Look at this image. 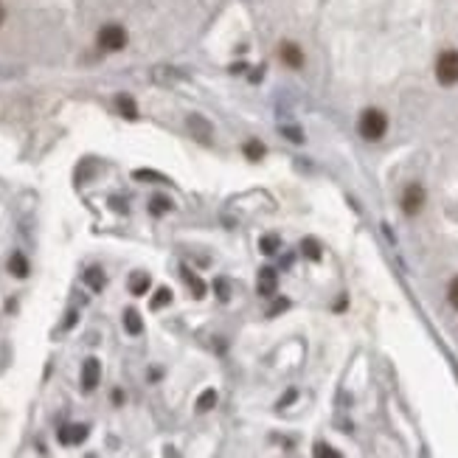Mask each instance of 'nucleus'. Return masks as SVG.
Here are the masks:
<instances>
[{
  "mask_svg": "<svg viewBox=\"0 0 458 458\" xmlns=\"http://www.w3.org/2000/svg\"><path fill=\"white\" fill-rule=\"evenodd\" d=\"M358 130H360V135H363L366 141H380V138L388 132V118H385V113H382V110L369 107V110L360 116Z\"/></svg>",
  "mask_w": 458,
  "mask_h": 458,
  "instance_id": "obj_1",
  "label": "nucleus"
},
{
  "mask_svg": "<svg viewBox=\"0 0 458 458\" xmlns=\"http://www.w3.org/2000/svg\"><path fill=\"white\" fill-rule=\"evenodd\" d=\"M436 79L444 87L458 85V51H441L439 60H436Z\"/></svg>",
  "mask_w": 458,
  "mask_h": 458,
  "instance_id": "obj_2",
  "label": "nucleus"
},
{
  "mask_svg": "<svg viewBox=\"0 0 458 458\" xmlns=\"http://www.w3.org/2000/svg\"><path fill=\"white\" fill-rule=\"evenodd\" d=\"M425 200H428L425 188L419 183H411V186H405V191L399 197V206H402V211L408 214V217H416L425 209Z\"/></svg>",
  "mask_w": 458,
  "mask_h": 458,
  "instance_id": "obj_3",
  "label": "nucleus"
},
{
  "mask_svg": "<svg viewBox=\"0 0 458 458\" xmlns=\"http://www.w3.org/2000/svg\"><path fill=\"white\" fill-rule=\"evenodd\" d=\"M127 45V31L121 28V26H116V23H110V26H105L98 31V48L101 51H121Z\"/></svg>",
  "mask_w": 458,
  "mask_h": 458,
  "instance_id": "obj_4",
  "label": "nucleus"
},
{
  "mask_svg": "<svg viewBox=\"0 0 458 458\" xmlns=\"http://www.w3.org/2000/svg\"><path fill=\"white\" fill-rule=\"evenodd\" d=\"M98 380H101V366H98L96 358H87V360L82 363V391H87V394L96 391Z\"/></svg>",
  "mask_w": 458,
  "mask_h": 458,
  "instance_id": "obj_5",
  "label": "nucleus"
},
{
  "mask_svg": "<svg viewBox=\"0 0 458 458\" xmlns=\"http://www.w3.org/2000/svg\"><path fill=\"white\" fill-rule=\"evenodd\" d=\"M276 290H279V273L267 265V267H262V270H259V279H256V292H259V295H265V298H270Z\"/></svg>",
  "mask_w": 458,
  "mask_h": 458,
  "instance_id": "obj_6",
  "label": "nucleus"
},
{
  "mask_svg": "<svg viewBox=\"0 0 458 458\" xmlns=\"http://www.w3.org/2000/svg\"><path fill=\"white\" fill-rule=\"evenodd\" d=\"M279 57H281V62L287 65V68H303V51H301V45H295V42H281V48H279Z\"/></svg>",
  "mask_w": 458,
  "mask_h": 458,
  "instance_id": "obj_7",
  "label": "nucleus"
},
{
  "mask_svg": "<svg viewBox=\"0 0 458 458\" xmlns=\"http://www.w3.org/2000/svg\"><path fill=\"white\" fill-rule=\"evenodd\" d=\"M87 433H90L87 425H62L60 433H57V439L62 444H82L87 439Z\"/></svg>",
  "mask_w": 458,
  "mask_h": 458,
  "instance_id": "obj_8",
  "label": "nucleus"
},
{
  "mask_svg": "<svg viewBox=\"0 0 458 458\" xmlns=\"http://www.w3.org/2000/svg\"><path fill=\"white\" fill-rule=\"evenodd\" d=\"M188 130H191V135H194L197 141L211 143V124L202 118V116H188Z\"/></svg>",
  "mask_w": 458,
  "mask_h": 458,
  "instance_id": "obj_9",
  "label": "nucleus"
},
{
  "mask_svg": "<svg viewBox=\"0 0 458 458\" xmlns=\"http://www.w3.org/2000/svg\"><path fill=\"white\" fill-rule=\"evenodd\" d=\"M85 284H87L93 292H101V290H105V284H107L105 270H101V267H87V270H85Z\"/></svg>",
  "mask_w": 458,
  "mask_h": 458,
  "instance_id": "obj_10",
  "label": "nucleus"
},
{
  "mask_svg": "<svg viewBox=\"0 0 458 458\" xmlns=\"http://www.w3.org/2000/svg\"><path fill=\"white\" fill-rule=\"evenodd\" d=\"M28 259L23 256V253H12V259H9V273L15 276V279H26L28 276Z\"/></svg>",
  "mask_w": 458,
  "mask_h": 458,
  "instance_id": "obj_11",
  "label": "nucleus"
},
{
  "mask_svg": "<svg viewBox=\"0 0 458 458\" xmlns=\"http://www.w3.org/2000/svg\"><path fill=\"white\" fill-rule=\"evenodd\" d=\"M183 279H186V284H188V290H191V295L200 301L202 295H206V284H202V279L200 276H194L188 267H183Z\"/></svg>",
  "mask_w": 458,
  "mask_h": 458,
  "instance_id": "obj_12",
  "label": "nucleus"
},
{
  "mask_svg": "<svg viewBox=\"0 0 458 458\" xmlns=\"http://www.w3.org/2000/svg\"><path fill=\"white\" fill-rule=\"evenodd\" d=\"M149 284H152L149 273H132V276H130V292H132V295H143V292L149 290Z\"/></svg>",
  "mask_w": 458,
  "mask_h": 458,
  "instance_id": "obj_13",
  "label": "nucleus"
},
{
  "mask_svg": "<svg viewBox=\"0 0 458 458\" xmlns=\"http://www.w3.org/2000/svg\"><path fill=\"white\" fill-rule=\"evenodd\" d=\"M124 329L130 332V335H141L143 332V321H141V315H138V310H127L124 312Z\"/></svg>",
  "mask_w": 458,
  "mask_h": 458,
  "instance_id": "obj_14",
  "label": "nucleus"
},
{
  "mask_svg": "<svg viewBox=\"0 0 458 458\" xmlns=\"http://www.w3.org/2000/svg\"><path fill=\"white\" fill-rule=\"evenodd\" d=\"M214 405H217V391L214 388H206V391L200 394V399H197V411L200 414H209Z\"/></svg>",
  "mask_w": 458,
  "mask_h": 458,
  "instance_id": "obj_15",
  "label": "nucleus"
},
{
  "mask_svg": "<svg viewBox=\"0 0 458 458\" xmlns=\"http://www.w3.org/2000/svg\"><path fill=\"white\" fill-rule=\"evenodd\" d=\"M245 158L253 161V164L262 161V158H265V143H259V141H247V143H245Z\"/></svg>",
  "mask_w": 458,
  "mask_h": 458,
  "instance_id": "obj_16",
  "label": "nucleus"
},
{
  "mask_svg": "<svg viewBox=\"0 0 458 458\" xmlns=\"http://www.w3.org/2000/svg\"><path fill=\"white\" fill-rule=\"evenodd\" d=\"M166 303H172V290L169 287H161L155 295H152V301H149V307L152 310H164Z\"/></svg>",
  "mask_w": 458,
  "mask_h": 458,
  "instance_id": "obj_17",
  "label": "nucleus"
},
{
  "mask_svg": "<svg viewBox=\"0 0 458 458\" xmlns=\"http://www.w3.org/2000/svg\"><path fill=\"white\" fill-rule=\"evenodd\" d=\"M281 247V239L276 236V234H267V236H262L259 239V250L265 253V256H273V253Z\"/></svg>",
  "mask_w": 458,
  "mask_h": 458,
  "instance_id": "obj_18",
  "label": "nucleus"
},
{
  "mask_svg": "<svg viewBox=\"0 0 458 458\" xmlns=\"http://www.w3.org/2000/svg\"><path fill=\"white\" fill-rule=\"evenodd\" d=\"M116 105H118V110L127 116V118H135L138 116V110H135V101H132V96H118L116 98Z\"/></svg>",
  "mask_w": 458,
  "mask_h": 458,
  "instance_id": "obj_19",
  "label": "nucleus"
},
{
  "mask_svg": "<svg viewBox=\"0 0 458 458\" xmlns=\"http://www.w3.org/2000/svg\"><path fill=\"white\" fill-rule=\"evenodd\" d=\"M301 247H303V256H307V259H312V262H318V259H321V245H318L312 236H310V239H303V245H301Z\"/></svg>",
  "mask_w": 458,
  "mask_h": 458,
  "instance_id": "obj_20",
  "label": "nucleus"
},
{
  "mask_svg": "<svg viewBox=\"0 0 458 458\" xmlns=\"http://www.w3.org/2000/svg\"><path fill=\"white\" fill-rule=\"evenodd\" d=\"M169 209H172V200H166V197H161V194L152 197V202H149V211H152V214H166Z\"/></svg>",
  "mask_w": 458,
  "mask_h": 458,
  "instance_id": "obj_21",
  "label": "nucleus"
},
{
  "mask_svg": "<svg viewBox=\"0 0 458 458\" xmlns=\"http://www.w3.org/2000/svg\"><path fill=\"white\" fill-rule=\"evenodd\" d=\"M312 455H315V458H343V455H340L335 447H329L326 441H318L315 450H312Z\"/></svg>",
  "mask_w": 458,
  "mask_h": 458,
  "instance_id": "obj_22",
  "label": "nucleus"
},
{
  "mask_svg": "<svg viewBox=\"0 0 458 458\" xmlns=\"http://www.w3.org/2000/svg\"><path fill=\"white\" fill-rule=\"evenodd\" d=\"M214 292H217V298H220V301H228V298H231L228 281H225V279H217V281H214Z\"/></svg>",
  "mask_w": 458,
  "mask_h": 458,
  "instance_id": "obj_23",
  "label": "nucleus"
},
{
  "mask_svg": "<svg viewBox=\"0 0 458 458\" xmlns=\"http://www.w3.org/2000/svg\"><path fill=\"white\" fill-rule=\"evenodd\" d=\"M447 301L458 310V276H455V279L450 281V287H447Z\"/></svg>",
  "mask_w": 458,
  "mask_h": 458,
  "instance_id": "obj_24",
  "label": "nucleus"
},
{
  "mask_svg": "<svg viewBox=\"0 0 458 458\" xmlns=\"http://www.w3.org/2000/svg\"><path fill=\"white\" fill-rule=\"evenodd\" d=\"M281 135H284V138H290V141H295V143H301V141H303V135H301L292 124H290V127H281Z\"/></svg>",
  "mask_w": 458,
  "mask_h": 458,
  "instance_id": "obj_25",
  "label": "nucleus"
},
{
  "mask_svg": "<svg viewBox=\"0 0 458 458\" xmlns=\"http://www.w3.org/2000/svg\"><path fill=\"white\" fill-rule=\"evenodd\" d=\"M287 307H290V301H287V298H279V301H276V303H273V307H270V310H267V315H270V318H273V315H279V312H284V310H287Z\"/></svg>",
  "mask_w": 458,
  "mask_h": 458,
  "instance_id": "obj_26",
  "label": "nucleus"
},
{
  "mask_svg": "<svg viewBox=\"0 0 458 458\" xmlns=\"http://www.w3.org/2000/svg\"><path fill=\"white\" fill-rule=\"evenodd\" d=\"M135 177H138V180H164L161 175H152V172H143V169H141V172H135Z\"/></svg>",
  "mask_w": 458,
  "mask_h": 458,
  "instance_id": "obj_27",
  "label": "nucleus"
},
{
  "mask_svg": "<svg viewBox=\"0 0 458 458\" xmlns=\"http://www.w3.org/2000/svg\"><path fill=\"white\" fill-rule=\"evenodd\" d=\"M295 396H298V391H295V388H290V391L284 394V399H281L279 405H281V408H284V405H290V402H295Z\"/></svg>",
  "mask_w": 458,
  "mask_h": 458,
  "instance_id": "obj_28",
  "label": "nucleus"
},
{
  "mask_svg": "<svg viewBox=\"0 0 458 458\" xmlns=\"http://www.w3.org/2000/svg\"><path fill=\"white\" fill-rule=\"evenodd\" d=\"M113 402L121 405V402H124V394H121V391H113Z\"/></svg>",
  "mask_w": 458,
  "mask_h": 458,
  "instance_id": "obj_29",
  "label": "nucleus"
},
{
  "mask_svg": "<svg viewBox=\"0 0 458 458\" xmlns=\"http://www.w3.org/2000/svg\"><path fill=\"white\" fill-rule=\"evenodd\" d=\"M73 321H76V312H71V315H68V321H65V329H71V326H73Z\"/></svg>",
  "mask_w": 458,
  "mask_h": 458,
  "instance_id": "obj_30",
  "label": "nucleus"
},
{
  "mask_svg": "<svg viewBox=\"0 0 458 458\" xmlns=\"http://www.w3.org/2000/svg\"><path fill=\"white\" fill-rule=\"evenodd\" d=\"M3 20H6V12H3V6H0V26H3Z\"/></svg>",
  "mask_w": 458,
  "mask_h": 458,
  "instance_id": "obj_31",
  "label": "nucleus"
}]
</instances>
